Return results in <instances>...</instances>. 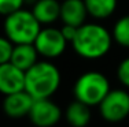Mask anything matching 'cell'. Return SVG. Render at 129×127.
<instances>
[{"mask_svg": "<svg viewBox=\"0 0 129 127\" xmlns=\"http://www.w3.org/2000/svg\"><path fill=\"white\" fill-rule=\"evenodd\" d=\"M113 42L111 32H109L107 28L95 22H85L77 28V33L70 44L80 57L96 60L110 52Z\"/></svg>", "mask_w": 129, "mask_h": 127, "instance_id": "obj_1", "label": "cell"}, {"mask_svg": "<svg viewBox=\"0 0 129 127\" xmlns=\"http://www.w3.org/2000/svg\"><path fill=\"white\" fill-rule=\"evenodd\" d=\"M62 82L60 71L51 60H39L25 71V90L33 98H51Z\"/></svg>", "mask_w": 129, "mask_h": 127, "instance_id": "obj_2", "label": "cell"}, {"mask_svg": "<svg viewBox=\"0 0 129 127\" xmlns=\"http://www.w3.org/2000/svg\"><path fill=\"white\" fill-rule=\"evenodd\" d=\"M43 26L36 19L32 10L19 8L6 15L3 30L4 36L13 44H33Z\"/></svg>", "mask_w": 129, "mask_h": 127, "instance_id": "obj_3", "label": "cell"}, {"mask_svg": "<svg viewBox=\"0 0 129 127\" xmlns=\"http://www.w3.org/2000/svg\"><path fill=\"white\" fill-rule=\"evenodd\" d=\"M110 89V81L103 72L85 71L73 85V96L76 100L89 107H98Z\"/></svg>", "mask_w": 129, "mask_h": 127, "instance_id": "obj_4", "label": "cell"}, {"mask_svg": "<svg viewBox=\"0 0 129 127\" xmlns=\"http://www.w3.org/2000/svg\"><path fill=\"white\" fill-rule=\"evenodd\" d=\"M98 108L104 122H122L129 116V92L126 89H110Z\"/></svg>", "mask_w": 129, "mask_h": 127, "instance_id": "obj_5", "label": "cell"}, {"mask_svg": "<svg viewBox=\"0 0 129 127\" xmlns=\"http://www.w3.org/2000/svg\"><path fill=\"white\" fill-rule=\"evenodd\" d=\"M67 44L69 42L63 37L60 29L52 28V26L41 28L35 42H33L39 55L47 60H52L62 56L66 51Z\"/></svg>", "mask_w": 129, "mask_h": 127, "instance_id": "obj_6", "label": "cell"}, {"mask_svg": "<svg viewBox=\"0 0 129 127\" xmlns=\"http://www.w3.org/2000/svg\"><path fill=\"white\" fill-rule=\"evenodd\" d=\"M63 112L51 98H36L29 111V120L36 127H54L60 122Z\"/></svg>", "mask_w": 129, "mask_h": 127, "instance_id": "obj_7", "label": "cell"}, {"mask_svg": "<svg viewBox=\"0 0 129 127\" xmlns=\"http://www.w3.org/2000/svg\"><path fill=\"white\" fill-rule=\"evenodd\" d=\"M25 90V71L11 62L0 64V93L3 96Z\"/></svg>", "mask_w": 129, "mask_h": 127, "instance_id": "obj_8", "label": "cell"}, {"mask_svg": "<svg viewBox=\"0 0 129 127\" xmlns=\"http://www.w3.org/2000/svg\"><path fill=\"white\" fill-rule=\"evenodd\" d=\"M33 101H35V98L26 90H19V92L4 96L3 111H4V113L8 117L21 119V117H25L29 115Z\"/></svg>", "mask_w": 129, "mask_h": 127, "instance_id": "obj_9", "label": "cell"}, {"mask_svg": "<svg viewBox=\"0 0 129 127\" xmlns=\"http://www.w3.org/2000/svg\"><path fill=\"white\" fill-rule=\"evenodd\" d=\"M87 8H85L84 0H63L60 2V14L59 19L63 25L78 26L87 22Z\"/></svg>", "mask_w": 129, "mask_h": 127, "instance_id": "obj_10", "label": "cell"}, {"mask_svg": "<svg viewBox=\"0 0 129 127\" xmlns=\"http://www.w3.org/2000/svg\"><path fill=\"white\" fill-rule=\"evenodd\" d=\"M64 119L70 127H87L92 119L91 107L74 98L64 109Z\"/></svg>", "mask_w": 129, "mask_h": 127, "instance_id": "obj_11", "label": "cell"}, {"mask_svg": "<svg viewBox=\"0 0 129 127\" xmlns=\"http://www.w3.org/2000/svg\"><path fill=\"white\" fill-rule=\"evenodd\" d=\"M32 13L40 25H52L59 19L60 2L58 0H36L32 7Z\"/></svg>", "mask_w": 129, "mask_h": 127, "instance_id": "obj_12", "label": "cell"}, {"mask_svg": "<svg viewBox=\"0 0 129 127\" xmlns=\"http://www.w3.org/2000/svg\"><path fill=\"white\" fill-rule=\"evenodd\" d=\"M39 52L33 44H15L10 62L22 71H26L39 62Z\"/></svg>", "mask_w": 129, "mask_h": 127, "instance_id": "obj_13", "label": "cell"}, {"mask_svg": "<svg viewBox=\"0 0 129 127\" xmlns=\"http://www.w3.org/2000/svg\"><path fill=\"white\" fill-rule=\"evenodd\" d=\"M118 0H84L88 17L102 21L110 18L117 10Z\"/></svg>", "mask_w": 129, "mask_h": 127, "instance_id": "obj_14", "label": "cell"}, {"mask_svg": "<svg viewBox=\"0 0 129 127\" xmlns=\"http://www.w3.org/2000/svg\"><path fill=\"white\" fill-rule=\"evenodd\" d=\"M111 37L119 47L129 48V14L122 15L115 21L111 30Z\"/></svg>", "mask_w": 129, "mask_h": 127, "instance_id": "obj_15", "label": "cell"}, {"mask_svg": "<svg viewBox=\"0 0 129 127\" xmlns=\"http://www.w3.org/2000/svg\"><path fill=\"white\" fill-rule=\"evenodd\" d=\"M117 79L125 89H129V56L122 59L117 66Z\"/></svg>", "mask_w": 129, "mask_h": 127, "instance_id": "obj_16", "label": "cell"}, {"mask_svg": "<svg viewBox=\"0 0 129 127\" xmlns=\"http://www.w3.org/2000/svg\"><path fill=\"white\" fill-rule=\"evenodd\" d=\"M14 44L6 36H0V64L10 62Z\"/></svg>", "mask_w": 129, "mask_h": 127, "instance_id": "obj_17", "label": "cell"}, {"mask_svg": "<svg viewBox=\"0 0 129 127\" xmlns=\"http://www.w3.org/2000/svg\"><path fill=\"white\" fill-rule=\"evenodd\" d=\"M26 0H0V15H8L23 7Z\"/></svg>", "mask_w": 129, "mask_h": 127, "instance_id": "obj_18", "label": "cell"}, {"mask_svg": "<svg viewBox=\"0 0 129 127\" xmlns=\"http://www.w3.org/2000/svg\"><path fill=\"white\" fill-rule=\"evenodd\" d=\"M60 32H62L63 37L66 38L67 42H72V40L76 36V33H77V28H76V26H72V25H63L62 28H60Z\"/></svg>", "mask_w": 129, "mask_h": 127, "instance_id": "obj_19", "label": "cell"}]
</instances>
